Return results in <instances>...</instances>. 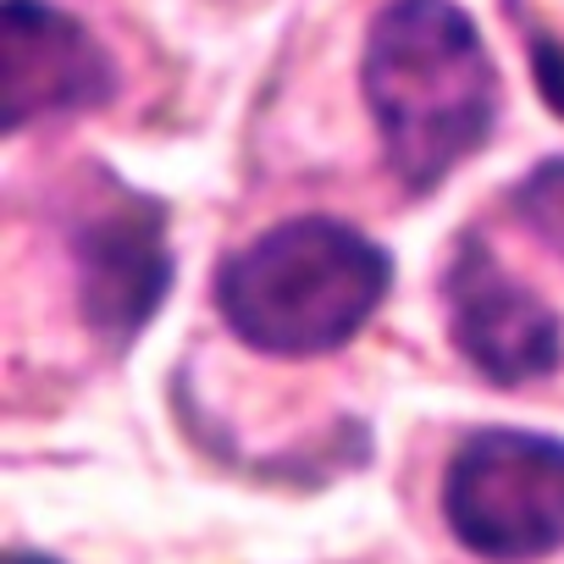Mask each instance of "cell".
Here are the masks:
<instances>
[{
	"instance_id": "6da1fadb",
	"label": "cell",
	"mask_w": 564,
	"mask_h": 564,
	"mask_svg": "<svg viewBox=\"0 0 564 564\" xmlns=\"http://www.w3.org/2000/svg\"><path fill=\"white\" fill-rule=\"evenodd\" d=\"M360 89L410 194H432L498 122V67L454 0H388L366 34Z\"/></svg>"
},
{
	"instance_id": "7a4b0ae2",
	"label": "cell",
	"mask_w": 564,
	"mask_h": 564,
	"mask_svg": "<svg viewBox=\"0 0 564 564\" xmlns=\"http://www.w3.org/2000/svg\"><path fill=\"white\" fill-rule=\"evenodd\" d=\"M393 289V260L338 216H289L216 271V311L271 360H316L355 344Z\"/></svg>"
},
{
	"instance_id": "3957f363",
	"label": "cell",
	"mask_w": 564,
	"mask_h": 564,
	"mask_svg": "<svg viewBox=\"0 0 564 564\" xmlns=\"http://www.w3.org/2000/svg\"><path fill=\"white\" fill-rule=\"evenodd\" d=\"M443 520L487 564H531L564 547V443L492 426L459 443L443 476Z\"/></svg>"
},
{
	"instance_id": "277c9868",
	"label": "cell",
	"mask_w": 564,
	"mask_h": 564,
	"mask_svg": "<svg viewBox=\"0 0 564 564\" xmlns=\"http://www.w3.org/2000/svg\"><path fill=\"white\" fill-rule=\"evenodd\" d=\"M73 271L84 327L111 349L133 344L172 294V249L166 210L144 194L111 188L89 216L73 221Z\"/></svg>"
},
{
	"instance_id": "5b68a950",
	"label": "cell",
	"mask_w": 564,
	"mask_h": 564,
	"mask_svg": "<svg viewBox=\"0 0 564 564\" xmlns=\"http://www.w3.org/2000/svg\"><path fill=\"white\" fill-rule=\"evenodd\" d=\"M443 300H448L454 349L492 388H525L558 371L564 360L558 316L547 311L542 294H531L525 282H514L498 265V254L481 238H459L443 276Z\"/></svg>"
},
{
	"instance_id": "8992f818",
	"label": "cell",
	"mask_w": 564,
	"mask_h": 564,
	"mask_svg": "<svg viewBox=\"0 0 564 564\" xmlns=\"http://www.w3.org/2000/svg\"><path fill=\"white\" fill-rule=\"evenodd\" d=\"M117 89V67L106 45L51 0H7L0 7V122L7 133L34 117L106 106Z\"/></svg>"
},
{
	"instance_id": "52a82bcc",
	"label": "cell",
	"mask_w": 564,
	"mask_h": 564,
	"mask_svg": "<svg viewBox=\"0 0 564 564\" xmlns=\"http://www.w3.org/2000/svg\"><path fill=\"white\" fill-rule=\"evenodd\" d=\"M509 205H514V216L564 260V161H542L536 172H525V177L509 188Z\"/></svg>"
},
{
	"instance_id": "ba28073f",
	"label": "cell",
	"mask_w": 564,
	"mask_h": 564,
	"mask_svg": "<svg viewBox=\"0 0 564 564\" xmlns=\"http://www.w3.org/2000/svg\"><path fill=\"white\" fill-rule=\"evenodd\" d=\"M531 62H536V84H542L547 106L564 117V45L547 40V34H536V40H531Z\"/></svg>"
},
{
	"instance_id": "9c48e42d",
	"label": "cell",
	"mask_w": 564,
	"mask_h": 564,
	"mask_svg": "<svg viewBox=\"0 0 564 564\" xmlns=\"http://www.w3.org/2000/svg\"><path fill=\"white\" fill-rule=\"evenodd\" d=\"M7 564H56V558H45V553H12Z\"/></svg>"
}]
</instances>
